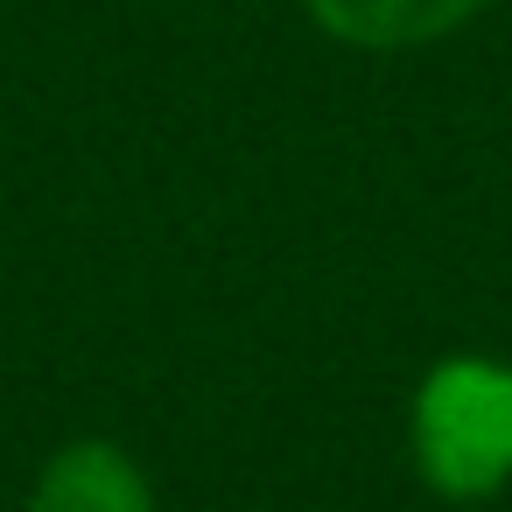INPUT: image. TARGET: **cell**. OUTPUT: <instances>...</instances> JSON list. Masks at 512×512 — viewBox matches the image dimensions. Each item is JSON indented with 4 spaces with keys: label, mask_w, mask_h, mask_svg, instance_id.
Listing matches in <instances>:
<instances>
[{
    "label": "cell",
    "mask_w": 512,
    "mask_h": 512,
    "mask_svg": "<svg viewBox=\"0 0 512 512\" xmlns=\"http://www.w3.org/2000/svg\"><path fill=\"white\" fill-rule=\"evenodd\" d=\"M29 512H155L141 463L113 442H71L43 463Z\"/></svg>",
    "instance_id": "2"
},
{
    "label": "cell",
    "mask_w": 512,
    "mask_h": 512,
    "mask_svg": "<svg viewBox=\"0 0 512 512\" xmlns=\"http://www.w3.org/2000/svg\"><path fill=\"white\" fill-rule=\"evenodd\" d=\"M414 463L435 498L477 505L512 484V365L442 358L414 393Z\"/></svg>",
    "instance_id": "1"
},
{
    "label": "cell",
    "mask_w": 512,
    "mask_h": 512,
    "mask_svg": "<svg viewBox=\"0 0 512 512\" xmlns=\"http://www.w3.org/2000/svg\"><path fill=\"white\" fill-rule=\"evenodd\" d=\"M484 0H309V15L351 50H414L463 29Z\"/></svg>",
    "instance_id": "3"
}]
</instances>
